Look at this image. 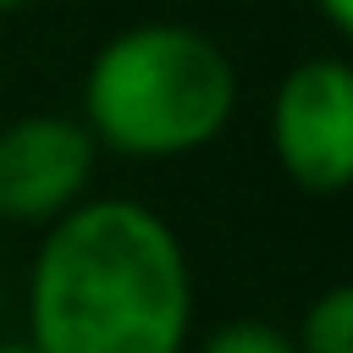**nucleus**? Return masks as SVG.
<instances>
[{
    "label": "nucleus",
    "mask_w": 353,
    "mask_h": 353,
    "mask_svg": "<svg viewBox=\"0 0 353 353\" xmlns=\"http://www.w3.org/2000/svg\"><path fill=\"white\" fill-rule=\"evenodd\" d=\"M193 265L176 226L121 193H88L39 232L22 281L33 353H188Z\"/></svg>",
    "instance_id": "f257e3e1"
},
{
    "label": "nucleus",
    "mask_w": 353,
    "mask_h": 353,
    "mask_svg": "<svg viewBox=\"0 0 353 353\" xmlns=\"http://www.w3.org/2000/svg\"><path fill=\"white\" fill-rule=\"evenodd\" d=\"M243 99V77L215 33L171 17L116 28L83 66L77 121L99 154L138 165L210 149Z\"/></svg>",
    "instance_id": "f03ea898"
},
{
    "label": "nucleus",
    "mask_w": 353,
    "mask_h": 353,
    "mask_svg": "<svg viewBox=\"0 0 353 353\" xmlns=\"http://www.w3.org/2000/svg\"><path fill=\"white\" fill-rule=\"evenodd\" d=\"M270 154L281 176L314 199L353 182V72L342 55H303L270 94Z\"/></svg>",
    "instance_id": "7ed1b4c3"
},
{
    "label": "nucleus",
    "mask_w": 353,
    "mask_h": 353,
    "mask_svg": "<svg viewBox=\"0 0 353 353\" xmlns=\"http://www.w3.org/2000/svg\"><path fill=\"white\" fill-rule=\"evenodd\" d=\"M99 149L72 110H28L0 121V221L55 226L94 193Z\"/></svg>",
    "instance_id": "20e7f679"
},
{
    "label": "nucleus",
    "mask_w": 353,
    "mask_h": 353,
    "mask_svg": "<svg viewBox=\"0 0 353 353\" xmlns=\"http://www.w3.org/2000/svg\"><path fill=\"white\" fill-rule=\"evenodd\" d=\"M298 353H353V287H325L292 325Z\"/></svg>",
    "instance_id": "39448f33"
},
{
    "label": "nucleus",
    "mask_w": 353,
    "mask_h": 353,
    "mask_svg": "<svg viewBox=\"0 0 353 353\" xmlns=\"http://www.w3.org/2000/svg\"><path fill=\"white\" fill-rule=\"evenodd\" d=\"M193 353H298V347H292V331H281L276 320H265V314H232V320L210 325Z\"/></svg>",
    "instance_id": "423d86ee"
},
{
    "label": "nucleus",
    "mask_w": 353,
    "mask_h": 353,
    "mask_svg": "<svg viewBox=\"0 0 353 353\" xmlns=\"http://www.w3.org/2000/svg\"><path fill=\"white\" fill-rule=\"evenodd\" d=\"M314 11H320V22L336 33V39H347L353 33V0H309Z\"/></svg>",
    "instance_id": "0eeeda50"
},
{
    "label": "nucleus",
    "mask_w": 353,
    "mask_h": 353,
    "mask_svg": "<svg viewBox=\"0 0 353 353\" xmlns=\"http://www.w3.org/2000/svg\"><path fill=\"white\" fill-rule=\"evenodd\" d=\"M0 353H33V347H28L22 336H0Z\"/></svg>",
    "instance_id": "6e6552de"
},
{
    "label": "nucleus",
    "mask_w": 353,
    "mask_h": 353,
    "mask_svg": "<svg viewBox=\"0 0 353 353\" xmlns=\"http://www.w3.org/2000/svg\"><path fill=\"white\" fill-rule=\"evenodd\" d=\"M28 6H39V0H0V17H17V11H28Z\"/></svg>",
    "instance_id": "1a4fd4ad"
}]
</instances>
